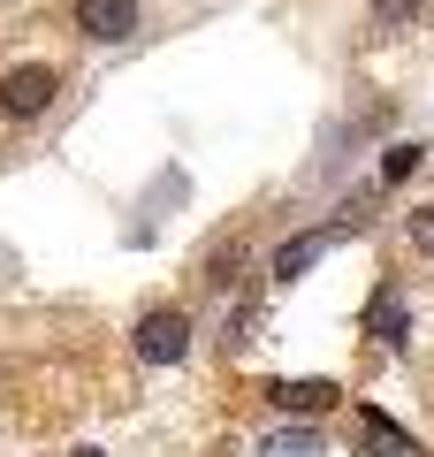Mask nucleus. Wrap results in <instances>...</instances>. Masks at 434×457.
<instances>
[{
    "label": "nucleus",
    "instance_id": "423d86ee",
    "mask_svg": "<svg viewBox=\"0 0 434 457\" xmlns=\"http://www.w3.org/2000/svg\"><path fill=\"white\" fill-rule=\"evenodd\" d=\"M336 237H351V228L336 221V228H305V237H289V245L274 252V282H297L313 260H321V252H336Z\"/></svg>",
    "mask_w": 434,
    "mask_h": 457
},
{
    "label": "nucleus",
    "instance_id": "f257e3e1",
    "mask_svg": "<svg viewBox=\"0 0 434 457\" xmlns=\"http://www.w3.org/2000/svg\"><path fill=\"white\" fill-rule=\"evenodd\" d=\"M129 351H138L145 366H183L191 359V312L183 305H153L138 320V336H129Z\"/></svg>",
    "mask_w": 434,
    "mask_h": 457
},
{
    "label": "nucleus",
    "instance_id": "0eeeda50",
    "mask_svg": "<svg viewBox=\"0 0 434 457\" xmlns=\"http://www.w3.org/2000/svg\"><path fill=\"white\" fill-rule=\"evenodd\" d=\"M358 435H366V457H427L396 420H388V411H373V404L358 411Z\"/></svg>",
    "mask_w": 434,
    "mask_h": 457
},
{
    "label": "nucleus",
    "instance_id": "9d476101",
    "mask_svg": "<svg viewBox=\"0 0 434 457\" xmlns=\"http://www.w3.org/2000/svg\"><path fill=\"white\" fill-rule=\"evenodd\" d=\"M419 161H427V145H388V161H381V183H404Z\"/></svg>",
    "mask_w": 434,
    "mask_h": 457
},
{
    "label": "nucleus",
    "instance_id": "9b49d317",
    "mask_svg": "<svg viewBox=\"0 0 434 457\" xmlns=\"http://www.w3.org/2000/svg\"><path fill=\"white\" fill-rule=\"evenodd\" d=\"M404 228H412V252H427V260H434V198L404 213Z\"/></svg>",
    "mask_w": 434,
    "mask_h": 457
},
{
    "label": "nucleus",
    "instance_id": "f03ea898",
    "mask_svg": "<svg viewBox=\"0 0 434 457\" xmlns=\"http://www.w3.org/2000/svg\"><path fill=\"white\" fill-rule=\"evenodd\" d=\"M54 99H62V69L54 62H23V69L0 77V114H8V122H38Z\"/></svg>",
    "mask_w": 434,
    "mask_h": 457
},
{
    "label": "nucleus",
    "instance_id": "39448f33",
    "mask_svg": "<svg viewBox=\"0 0 434 457\" xmlns=\"http://www.w3.org/2000/svg\"><path fill=\"white\" fill-rule=\"evenodd\" d=\"M366 336H381L388 351H404V343H412V305H404L396 282H381V290H373V305H366Z\"/></svg>",
    "mask_w": 434,
    "mask_h": 457
},
{
    "label": "nucleus",
    "instance_id": "6e6552de",
    "mask_svg": "<svg viewBox=\"0 0 434 457\" xmlns=\"http://www.w3.org/2000/svg\"><path fill=\"white\" fill-rule=\"evenodd\" d=\"M259 450H267V457H313V450H321V435H313V427H274Z\"/></svg>",
    "mask_w": 434,
    "mask_h": 457
},
{
    "label": "nucleus",
    "instance_id": "20e7f679",
    "mask_svg": "<svg viewBox=\"0 0 434 457\" xmlns=\"http://www.w3.org/2000/svg\"><path fill=\"white\" fill-rule=\"evenodd\" d=\"M336 381H267V404L289 411V420H321V411H336Z\"/></svg>",
    "mask_w": 434,
    "mask_h": 457
},
{
    "label": "nucleus",
    "instance_id": "1a4fd4ad",
    "mask_svg": "<svg viewBox=\"0 0 434 457\" xmlns=\"http://www.w3.org/2000/svg\"><path fill=\"white\" fill-rule=\"evenodd\" d=\"M373 23H381V31H412V23H419V0H373Z\"/></svg>",
    "mask_w": 434,
    "mask_h": 457
},
{
    "label": "nucleus",
    "instance_id": "7ed1b4c3",
    "mask_svg": "<svg viewBox=\"0 0 434 457\" xmlns=\"http://www.w3.org/2000/svg\"><path fill=\"white\" fill-rule=\"evenodd\" d=\"M69 16L92 46H129L138 38V0H69Z\"/></svg>",
    "mask_w": 434,
    "mask_h": 457
}]
</instances>
